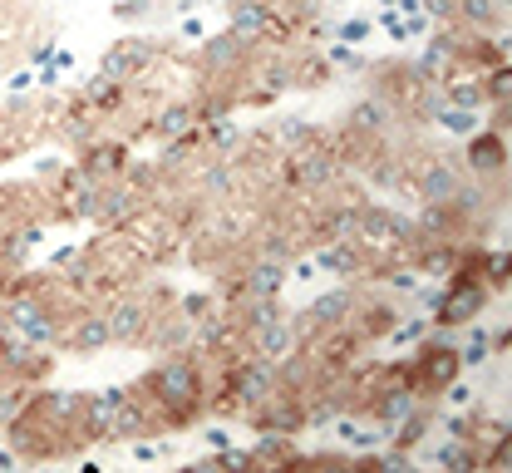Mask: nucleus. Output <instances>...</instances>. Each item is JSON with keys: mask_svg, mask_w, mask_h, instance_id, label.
<instances>
[{"mask_svg": "<svg viewBox=\"0 0 512 473\" xmlns=\"http://www.w3.org/2000/svg\"><path fill=\"white\" fill-rule=\"evenodd\" d=\"M143 390L153 395V405L163 409L173 424H188L197 405H202V375H197V360L192 355H168L148 380Z\"/></svg>", "mask_w": 512, "mask_h": 473, "instance_id": "nucleus-1", "label": "nucleus"}, {"mask_svg": "<svg viewBox=\"0 0 512 473\" xmlns=\"http://www.w3.org/2000/svg\"><path fill=\"white\" fill-rule=\"evenodd\" d=\"M483 311H488V281L478 276V267H453V276L444 286V301L434 306V326L458 331V326H468Z\"/></svg>", "mask_w": 512, "mask_h": 473, "instance_id": "nucleus-2", "label": "nucleus"}, {"mask_svg": "<svg viewBox=\"0 0 512 473\" xmlns=\"http://www.w3.org/2000/svg\"><path fill=\"white\" fill-rule=\"evenodd\" d=\"M5 331L25 336L30 345H40V350H55V345H64L60 316H55V306H50L40 291H20V296L5 306Z\"/></svg>", "mask_w": 512, "mask_h": 473, "instance_id": "nucleus-3", "label": "nucleus"}, {"mask_svg": "<svg viewBox=\"0 0 512 473\" xmlns=\"http://www.w3.org/2000/svg\"><path fill=\"white\" fill-rule=\"evenodd\" d=\"M276 390H281V365H271V360H261V355L242 360V365L232 370V380H227V395H232L242 409L266 405Z\"/></svg>", "mask_w": 512, "mask_h": 473, "instance_id": "nucleus-4", "label": "nucleus"}, {"mask_svg": "<svg viewBox=\"0 0 512 473\" xmlns=\"http://www.w3.org/2000/svg\"><path fill=\"white\" fill-rule=\"evenodd\" d=\"M458 370H463V360H458L453 340H429V345L414 355V365H409V380H414V390H444Z\"/></svg>", "mask_w": 512, "mask_h": 473, "instance_id": "nucleus-5", "label": "nucleus"}, {"mask_svg": "<svg viewBox=\"0 0 512 473\" xmlns=\"http://www.w3.org/2000/svg\"><path fill=\"white\" fill-rule=\"evenodd\" d=\"M463 163H468V173L483 178V183H488V178H503V173H508V134H498V129L468 134Z\"/></svg>", "mask_w": 512, "mask_h": 473, "instance_id": "nucleus-6", "label": "nucleus"}, {"mask_svg": "<svg viewBox=\"0 0 512 473\" xmlns=\"http://www.w3.org/2000/svg\"><path fill=\"white\" fill-rule=\"evenodd\" d=\"M153 60H158V45H153V40H124V45L104 50L99 74H104V79H114V84L124 89L128 79H138V69H148Z\"/></svg>", "mask_w": 512, "mask_h": 473, "instance_id": "nucleus-7", "label": "nucleus"}, {"mask_svg": "<svg viewBox=\"0 0 512 473\" xmlns=\"http://www.w3.org/2000/svg\"><path fill=\"white\" fill-rule=\"evenodd\" d=\"M247 340H252V355L271 360V365H286V360L296 355V345H301V326L286 321V316H276V321H266V326L247 331Z\"/></svg>", "mask_w": 512, "mask_h": 473, "instance_id": "nucleus-8", "label": "nucleus"}, {"mask_svg": "<svg viewBox=\"0 0 512 473\" xmlns=\"http://www.w3.org/2000/svg\"><path fill=\"white\" fill-rule=\"evenodd\" d=\"M311 262H316L320 276H340V281H355V276H365V267H370V257H365V247H360L355 237H345V242H320Z\"/></svg>", "mask_w": 512, "mask_h": 473, "instance_id": "nucleus-9", "label": "nucleus"}, {"mask_svg": "<svg viewBox=\"0 0 512 473\" xmlns=\"http://www.w3.org/2000/svg\"><path fill=\"white\" fill-rule=\"evenodd\" d=\"M458 183H463V173H458L453 158H429V163H419V173H414L419 203H453Z\"/></svg>", "mask_w": 512, "mask_h": 473, "instance_id": "nucleus-10", "label": "nucleus"}, {"mask_svg": "<svg viewBox=\"0 0 512 473\" xmlns=\"http://www.w3.org/2000/svg\"><path fill=\"white\" fill-rule=\"evenodd\" d=\"M355 306H360V296H355L350 286H335V291H320L316 301L306 306V321H311L316 331H340V326H350Z\"/></svg>", "mask_w": 512, "mask_h": 473, "instance_id": "nucleus-11", "label": "nucleus"}, {"mask_svg": "<svg viewBox=\"0 0 512 473\" xmlns=\"http://www.w3.org/2000/svg\"><path fill=\"white\" fill-rule=\"evenodd\" d=\"M109 316V340L114 345H138V340H148L153 331V311L138 301V296H124L114 311H104Z\"/></svg>", "mask_w": 512, "mask_h": 473, "instance_id": "nucleus-12", "label": "nucleus"}, {"mask_svg": "<svg viewBox=\"0 0 512 473\" xmlns=\"http://www.w3.org/2000/svg\"><path fill=\"white\" fill-rule=\"evenodd\" d=\"M286 178H291L296 188H306V193H320V188H330V183L340 178V163L325 158V153H296L291 168H286Z\"/></svg>", "mask_w": 512, "mask_h": 473, "instance_id": "nucleus-13", "label": "nucleus"}, {"mask_svg": "<svg viewBox=\"0 0 512 473\" xmlns=\"http://www.w3.org/2000/svg\"><path fill=\"white\" fill-rule=\"evenodd\" d=\"M64 345H69L74 355H99V350L109 345V316H104V311H84V316L64 331Z\"/></svg>", "mask_w": 512, "mask_h": 473, "instance_id": "nucleus-14", "label": "nucleus"}, {"mask_svg": "<svg viewBox=\"0 0 512 473\" xmlns=\"http://www.w3.org/2000/svg\"><path fill=\"white\" fill-rule=\"evenodd\" d=\"M286 281H291L286 262H276V257H256V262H247V271H242V296H281Z\"/></svg>", "mask_w": 512, "mask_h": 473, "instance_id": "nucleus-15", "label": "nucleus"}, {"mask_svg": "<svg viewBox=\"0 0 512 473\" xmlns=\"http://www.w3.org/2000/svg\"><path fill=\"white\" fill-rule=\"evenodd\" d=\"M143 434H153V419H148V409L128 395V400H119V405H114V414H109L104 439H119V444H128V439H143Z\"/></svg>", "mask_w": 512, "mask_h": 473, "instance_id": "nucleus-16", "label": "nucleus"}, {"mask_svg": "<svg viewBox=\"0 0 512 473\" xmlns=\"http://www.w3.org/2000/svg\"><path fill=\"white\" fill-rule=\"evenodd\" d=\"M202 65L217 69V74H232V69L247 65V45L227 30V35H202Z\"/></svg>", "mask_w": 512, "mask_h": 473, "instance_id": "nucleus-17", "label": "nucleus"}, {"mask_svg": "<svg viewBox=\"0 0 512 473\" xmlns=\"http://www.w3.org/2000/svg\"><path fill=\"white\" fill-rule=\"evenodd\" d=\"M271 30V10L261 5V0H232V35L252 50L256 40Z\"/></svg>", "mask_w": 512, "mask_h": 473, "instance_id": "nucleus-18", "label": "nucleus"}, {"mask_svg": "<svg viewBox=\"0 0 512 473\" xmlns=\"http://www.w3.org/2000/svg\"><path fill=\"white\" fill-rule=\"evenodd\" d=\"M429 459L439 464V469H483V454L473 449V439H458V434H444V444H434L429 449Z\"/></svg>", "mask_w": 512, "mask_h": 473, "instance_id": "nucleus-19", "label": "nucleus"}, {"mask_svg": "<svg viewBox=\"0 0 512 473\" xmlns=\"http://www.w3.org/2000/svg\"><path fill=\"white\" fill-rule=\"evenodd\" d=\"M138 212V193L133 188H104L99 183V198H94V217L104 222V227H119L124 217Z\"/></svg>", "mask_w": 512, "mask_h": 473, "instance_id": "nucleus-20", "label": "nucleus"}, {"mask_svg": "<svg viewBox=\"0 0 512 473\" xmlns=\"http://www.w3.org/2000/svg\"><path fill=\"white\" fill-rule=\"evenodd\" d=\"M35 414H45L50 424H69V429H79V419H84V395H69V390H50L40 405H30Z\"/></svg>", "mask_w": 512, "mask_h": 473, "instance_id": "nucleus-21", "label": "nucleus"}, {"mask_svg": "<svg viewBox=\"0 0 512 473\" xmlns=\"http://www.w3.org/2000/svg\"><path fill=\"white\" fill-rule=\"evenodd\" d=\"M247 454H252V464H301L291 434H271V429L256 434V449H247Z\"/></svg>", "mask_w": 512, "mask_h": 473, "instance_id": "nucleus-22", "label": "nucleus"}, {"mask_svg": "<svg viewBox=\"0 0 512 473\" xmlns=\"http://www.w3.org/2000/svg\"><path fill=\"white\" fill-rule=\"evenodd\" d=\"M389 114H394L389 94H380V99H360V104L350 109V129H355V134H384V129H389Z\"/></svg>", "mask_w": 512, "mask_h": 473, "instance_id": "nucleus-23", "label": "nucleus"}, {"mask_svg": "<svg viewBox=\"0 0 512 473\" xmlns=\"http://www.w3.org/2000/svg\"><path fill=\"white\" fill-rule=\"evenodd\" d=\"M133 390H124V385H114V390H104V395H94V400H84V429L94 434V439H104V429H109V414H114V405L119 400H128Z\"/></svg>", "mask_w": 512, "mask_h": 473, "instance_id": "nucleus-24", "label": "nucleus"}, {"mask_svg": "<svg viewBox=\"0 0 512 473\" xmlns=\"http://www.w3.org/2000/svg\"><path fill=\"white\" fill-rule=\"evenodd\" d=\"M355 222H360V203L325 207V212H320V242H345V237H355Z\"/></svg>", "mask_w": 512, "mask_h": 473, "instance_id": "nucleus-25", "label": "nucleus"}, {"mask_svg": "<svg viewBox=\"0 0 512 473\" xmlns=\"http://www.w3.org/2000/svg\"><path fill=\"white\" fill-rule=\"evenodd\" d=\"M453 20H463V25H473V30H493V25H503L508 15H503L493 0H453Z\"/></svg>", "mask_w": 512, "mask_h": 473, "instance_id": "nucleus-26", "label": "nucleus"}, {"mask_svg": "<svg viewBox=\"0 0 512 473\" xmlns=\"http://www.w3.org/2000/svg\"><path fill=\"white\" fill-rule=\"evenodd\" d=\"M192 129H197V109L192 104H168L153 119V134H163V138H192Z\"/></svg>", "mask_w": 512, "mask_h": 473, "instance_id": "nucleus-27", "label": "nucleus"}, {"mask_svg": "<svg viewBox=\"0 0 512 473\" xmlns=\"http://www.w3.org/2000/svg\"><path fill=\"white\" fill-rule=\"evenodd\" d=\"M444 104H458V109H488V94H483V79H448L444 84Z\"/></svg>", "mask_w": 512, "mask_h": 473, "instance_id": "nucleus-28", "label": "nucleus"}, {"mask_svg": "<svg viewBox=\"0 0 512 473\" xmlns=\"http://www.w3.org/2000/svg\"><path fill=\"white\" fill-rule=\"evenodd\" d=\"M434 124H439L444 134H453V138H468V134H478V129H483V114H478V109H458V104H444Z\"/></svg>", "mask_w": 512, "mask_h": 473, "instance_id": "nucleus-29", "label": "nucleus"}, {"mask_svg": "<svg viewBox=\"0 0 512 473\" xmlns=\"http://www.w3.org/2000/svg\"><path fill=\"white\" fill-rule=\"evenodd\" d=\"M84 178H94V183H104V178H114V173H124V148H89V158H84V168H79Z\"/></svg>", "mask_w": 512, "mask_h": 473, "instance_id": "nucleus-30", "label": "nucleus"}, {"mask_svg": "<svg viewBox=\"0 0 512 473\" xmlns=\"http://www.w3.org/2000/svg\"><path fill=\"white\" fill-rule=\"evenodd\" d=\"M360 311V331L370 340H384L389 336V326L399 321V306H389V301H375V306H355Z\"/></svg>", "mask_w": 512, "mask_h": 473, "instance_id": "nucleus-31", "label": "nucleus"}, {"mask_svg": "<svg viewBox=\"0 0 512 473\" xmlns=\"http://www.w3.org/2000/svg\"><path fill=\"white\" fill-rule=\"evenodd\" d=\"M453 350H458L463 370H473V365H483V360L493 355V336H488V331H478V326L468 321V336H463V345H453Z\"/></svg>", "mask_w": 512, "mask_h": 473, "instance_id": "nucleus-32", "label": "nucleus"}, {"mask_svg": "<svg viewBox=\"0 0 512 473\" xmlns=\"http://www.w3.org/2000/svg\"><path fill=\"white\" fill-rule=\"evenodd\" d=\"M276 316H286L276 296H247V306H242V331H256V326H266V321H276Z\"/></svg>", "mask_w": 512, "mask_h": 473, "instance_id": "nucleus-33", "label": "nucleus"}, {"mask_svg": "<svg viewBox=\"0 0 512 473\" xmlns=\"http://www.w3.org/2000/svg\"><path fill=\"white\" fill-rule=\"evenodd\" d=\"M188 331H192L188 316H163V321H158V336H153V331H148V336H153L158 350H173V345H188Z\"/></svg>", "mask_w": 512, "mask_h": 473, "instance_id": "nucleus-34", "label": "nucleus"}, {"mask_svg": "<svg viewBox=\"0 0 512 473\" xmlns=\"http://www.w3.org/2000/svg\"><path fill=\"white\" fill-rule=\"evenodd\" d=\"M202 188H207V193H222V198H232L237 178H232L227 158H217V163H207V168H202Z\"/></svg>", "mask_w": 512, "mask_h": 473, "instance_id": "nucleus-35", "label": "nucleus"}, {"mask_svg": "<svg viewBox=\"0 0 512 473\" xmlns=\"http://www.w3.org/2000/svg\"><path fill=\"white\" fill-rule=\"evenodd\" d=\"M325 65L330 69H350V74H365L370 60H365V55H355V45H340V40H335V45H330V55H325Z\"/></svg>", "mask_w": 512, "mask_h": 473, "instance_id": "nucleus-36", "label": "nucleus"}, {"mask_svg": "<svg viewBox=\"0 0 512 473\" xmlns=\"http://www.w3.org/2000/svg\"><path fill=\"white\" fill-rule=\"evenodd\" d=\"M429 336V321H424V316H414V321H394V326H389V345H419V340Z\"/></svg>", "mask_w": 512, "mask_h": 473, "instance_id": "nucleus-37", "label": "nucleus"}, {"mask_svg": "<svg viewBox=\"0 0 512 473\" xmlns=\"http://www.w3.org/2000/svg\"><path fill=\"white\" fill-rule=\"evenodd\" d=\"M207 138H212V148H222V153H232V148L242 143V129H237L232 119H212V124H207Z\"/></svg>", "mask_w": 512, "mask_h": 473, "instance_id": "nucleus-38", "label": "nucleus"}, {"mask_svg": "<svg viewBox=\"0 0 512 473\" xmlns=\"http://www.w3.org/2000/svg\"><path fill=\"white\" fill-rule=\"evenodd\" d=\"M439 395H444V400H448V409H473V400H478V390H473L468 380H458V375L448 380V385H444V390H439Z\"/></svg>", "mask_w": 512, "mask_h": 473, "instance_id": "nucleus-39", "label": "nucleus"}, {"mask_svg": "<svg viewBox=\"0 0 512 473\" xmlns=\"http://www.w3.org/2000/svg\"><path fill=\"white\" fill-rule=\"evenodd\" d=\"M84 99H89V104H114V99H119V84L104 79V74H94V79L84 84Z\"/></svg>", "mask_w": 512, "mask_h": 473, "instance_id": "nucleus-40", "label": "nucleus"}, {"mask_svg": "<svg viewBox=\"0 0 512 473\" xmlns=\"http://www.w3.org/2000/svg\"><path fill=\"white\" fill-rule=\"evenodd\" d=\"M370 30H375L370 20H340V25H335V40H340V45H360V40H370Z\"/></svg>", "mask_w": 512, "mask_h": 473, "instance_id": "nucleus-41", "label": "nucleus"}, {"mask_svg": "<svg viewBox=\"0 0 512 473\" xmlns=\"http://www.w3.org/2000/svg\"><path fill=\"white\" fill-rule=\"evenodd\" d=\"M380 281H389L394 291H419V267H414V271H404V267H384V271H380Z\"/></svg>", "mask_w": 512, "mask_h": 473, "instance_id": "nucleus-42", "label": "nucleus"}, {"mask_svg": "<svg viewBox=\"0 0 512 473\" xmlns=\"http://www.w3.org/2000/svg\"><path fill=\"white\" fill-rule=\"evenodd\" d=\"M128 444H133V449H128V454H133V464H153V459L163 454V444H153L148 434H143V439H128Z\"/></svg>", "mask_w": 512, "mask_h": 473, "instance_id": "nucleus-43", "label": "nucleus"}, {"mask_svg": "<svg viewBox=\"0 0 512 473\" xmlns=\"http://www.w3.org/2000/svg\"><path fill=\"white\" fill-rule=\"evenodd\" d=\"M89 129H94V124H89V114H74V119L64 124V138H69V143H84V138H89Z\"/></svg>", "mask_w": 512, "mask_h": 473, "instance_id": "nucleus-44", "label": "nucleus"}, {"mask_svg": "<svg viewBox=\"0 0 512 473\" xmlns=\"http://www.w3.org/2000/svg\"><path fill=\"white\" fill-rule=\"evenodd\" d=\"M207 306H212V296H183V301H178V311H183L188 321H202Z\"/></svg>", "mask_w": 512, "mask_h": 473, "instance_id": "nucleus-45", "label": "nucleus"}, {"mask_svg": "<svg viewBox=\"0 0 512 473\" xmlns=\"http://www.w3.org/2000/svg\"><path fill=\"white\" fill-rule=\"evenodd\" d=\"M276 138H281V143H311V124H281Z\"/></svg>", "mask_w": 512, "mask_h": 473, "instance_id": "nucleus-46", "label": "nucleus"}, {"mask_svg": "<svg viewBox=\"0 0 512 473\" xmlns=\"http://www.w3.org/2000/svg\"><path fill=\"white\" fill-rule=\"evenodd\" d=\"M202 439H207V449H212V454H217V449H227V444H232V434H227V429H222V424H212V429H207V434H202Z\"/></svg>", "mask_w": 512, "mask_h": 473, "instance_id": "nucleus-47", "label": "nucleus"}, {"mask_svg": "<svg viewBox=\"0 0 512 473\" xmlns=\"http://www.w3.org/2000/svg\"><path fill=\"white\" fill-rule=\"evenodd\" d=\"M114 15H119V20H133V15H148V0H124V5H114Z\"/></svg>", "mask_w": 512, "mask_h": 473, "instance_id": "nucleus-48", "label": "nucleus"}, {"mask_svg": "<svg viewBox=\"0 0 512 473\" xmlns=\"http://www.w3.org/2000/svg\"><path fill=\"white\" fill-rule=\"evenodd\" d=\"M325 74H330V65H320V60H311V65L301 69V84H325Z\"/></svg>", "mask_w": 512, "mask_h": 473, "instance_id": "nucleus-49", "label": "nucleus"}, {"mask_svg": "<svg viewBox=\"0 0 512 473\" xmlns=\"http://www.w3.org/2000/svg\"><path fill=\"white\" fill-rule=\"evenodd\" d=\"M30 84H35V74H30V69H20V74H15V79H10V94H15V99H20V94H25V89H30Z\"/></svg>", "mask_w": 512, "mask_h": 473, "instance_id": "nucleus-50", "label": "nucleus"}, {"mask_svg": "<svg viewBox=\"0 0 512 473\" xmlns=\"http://www.w3.org/2000/svg\"><path fill=\"white\" fill-rule=\"evenodd\" d=\"M50 55H55V45H50V40H45V45H35V50H30V60H35V65H45V60H50Z\"/></svg>", "mask_w": 512, "mask_h": 473, "instance_id": "nucleus-51", "label": "nucleus"}, {"mask_svg": "<svg viewBox=\"0 0 512 473\" xmlns=\"http://www.w3.org/2000/svg\"><path fill=\"white\" fill-rule=\"evenodd\" d=\"M183 35H188V40H202V20H192L188 15V20H183Z\"/></svg>", "mask_w": 512, "mask_h": 473, "instance_id": "nucleus-52", "label": "nucleus"}, {"mask_svg": "<svg viewBox=\"0 0 512 473\" xmlns=\"http://www.w3.org/2000/svg\"><path fill=\"white\" fill-rule=\"evenodd\" d=\"M493 5H498V10H503V15H508V5H512V0H493Z\"/></svg>", "mask_w": 512, "mask_h": 473, "instance_id": "nucleus-53", "label": "nucleus"}, {"mask_svg": "<svg viewBox=\"0 0 512 473\" xmlns=\"http://www.w3.org/2000/svg\"><path fill=\"white\" fill-rule=\"evenodd\" d=\"M0 385H5V370H0Z\"/></svg>", "mask_w": 512, "mask_h": 473, "instance_id": "nucleus-54", "label": "nucleus"}]
</instances>
